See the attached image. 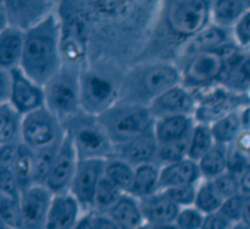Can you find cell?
<instances>
[{
	"instance_id": "f1b7e54d",
	"label": "cell",
	"mask_w": 250,
	"mask_h": 229,
	"mask_svg": "<svg viewBox=\"0 0 250 229\" xmlns=\"http://www.w3.org/2000/svg\"><path fill=\"white\" fill-rule=\"evenodd\" d=\"M21 190H26L28 187L35 184L34 175H35V152L28 148L26 145L21 143L16 158L10 167Z\"/></svg>"
},
{
	"instance_id": "603a6c76",
	"label": "cell",
	"mask_w": 250,
	"mask_h": 229,
	"mask_svg": "<svg viewBox=\"0 0 250 229\" xmlns=\"http://www.w3.org/2000/svg\"><path fill=\"white\" fill-rule=\"evenodd\" d=\"M202 181L199 164L190 158L161 167V190L199 184Z\"/></svg>"
},
{
	"instance_id": "f35d334b",
	"label": "cell",
	"mask_w": 250,
	"mask_h": 229,
	"mask_svg": "<svg viewBox=\"0 0 250 229\" xmlns=\"http://www.w3.org/2000/svg\"><path fill=\"white\" fill-rule=\"evenodd\" d=\"M198 186L199 184L180 186V187H173V189H167L163 191H166L168 194V197L182 209V208H188V206H195Z\"/></svg>"
},
{
	"instance_id": "ffe728a7",
	"label": "cell",
	"mask_w": 250,
	"mask_h": 229,
	"mask_svg": "<svg viewBox=\"0 0 250 229\" xmlns=\"http://www.w3.org/2000/svg\"><path fill=\"white\" fill-rule=\"evenodd\" d=\"M141 208L145 218V224L151 227L173 224L176 222L177 215L180 212V208L163 190L149 197L141 199Z\"/></svg>"
},
{
	"instance_id": "bcb514c9",
	"label": "cell",
	"mask_w": 250,
	"mask_h": 229,
	"mask_svg": "<svg viewBox=\"0 0 250 229\" xmlns=\"http://www.w3.org/2000/svg\"><path fill=\"white\" fill-rule=\"evenodd\" d=\"M239 183H240V193L243 196H250V165H248L239 174Z\"/></svg>"
},
{
	"instance_id": "4dcf8cb0",
	"label": "cell",
	"mask_w": 250,
	"mask_h": 229,
	"mask_svg": "<svg viewBox=\"0 0 250 229\" xmlns=\"http://www.w3.org/2000/svg\"><path fill=\"white\" fill-rule=\"evenodd\" d=\"M215 145L211 124L196 121L188 140V158L199 162Z\"/></svg>"
},
{
	"instance_id": "c3c4849f",
	"label": "cell",
	"mask_w": 250,
	"mask_h": 229,
	"mask_svg": "<svg viewBox=\"0 0 250 229\" xmlns=\"http://www.w3.org/2000/svg\"><path fill=\"white\" fill-rule=\"evenodd\" d=\"M240 224L250 229V196H245L243 212H242V222Z\"/></svg>"
},
{
	"instance_id": "4316f807",
	"label": "cell",
	"mask_w": 250,
	"mask_h": 229,
	"mask_svg": "<svg viewBox=\"0 0 250 229\" xmlns=\"http://www.w3.org/2000/svg\"><path fill=\"white\" fill-rule=\"evenodd\" d=\"M249 7L248 0H211V20L231 31Z\"/></svg>"
},
{
	"instance_id": "60d3db41",
	"label": "cell",
	"mask_w": 250,
	"mask_h": 229,
	"mask_svg": "<svg viewBox=\"0 0 250 229\" xmlns=\"http://www.w3.org/2000/svg\"><path fill=\"white\" fill-rule=\"evenodd\" d=\"M214 183V186L217 187V190L221 193V196L227 200L230 197H234L240 193V183H239V175L227 171L223 175L217 177L215 180H211Z\"/></svg>"
},
{
	"instance_id": "d6a6232c",
	"label": "cell",
	"mask_w": 250,
	"mask_h": 229,
	"mask_svg": "<svg viewBox=\"0 0 250 229\" xmlns=\"http://www.w3.org/2000/svg\"><path fill=\"white\" fill-rule=\"evenodd\" d=\"M104 175L110 181H113L122 191L129 193L132 183H133V177H135V167L129 164L127 161L113 155L105 159Z\"/></svg>"
},
{
	"instance_id": "83f0119b",
	"label": "cell",
	"mask_w": 250,
	"mask_h": 229,
	"mask_svg": "<svg viewBox=\"0 0 250 229\" xmlns=\"http://www.w3.org/2000/svg\"><path fill=\"white\" fill-rule=\"evenodd\" d=\"M211 129L217 145L231 146L236 142L237 136L245 130L240 108L215 120L211 124Z\"/></svg>"
},
{
	"instance_id": "7dc6e473",
	"label": "cell",
	"mask_w": 250,
	"mask_h": 229,
	"mask_svg": "<svg viewBox=\"0 0 250 229\" xmlns=\"http://www.w3.org/2000/svg\"><path fill=\"white\" fill-rule=\"evenodd\" d=\"M92 218H94V212H85L81 221L78 222V225L73 229H92Z\"/></svg>"
},
{
	"instance_id": "52a82bcc",
	"label": "cell",
	"mask_w": 250,
	"mask_h": 229,
	"mask_svg": "<svg viewBox=\"0 0 250 229\" xmlns=\"http://www.w3.org/2000/svg\"><path fill=\"white\" fill-rule=\"evenodd\" d=\"M164 20L174 37L188 41L212 23L211 0H167Z\"/></svg>"
},
{
	"instance_id": "74e56055",
	"label": "cell",
	"mask_w": 250,
	"mask_h": 229,
	"mask_svg": "<svg viewBox=\"0 0 250 229\" xmlns=\"http://www.w3.org/2000/svg\"><path fill=\"white\" fill-rule=\"evenodd\" d=\"M188 140L158 145L155 162L160 167H163V165L173 164V162H177V161H182V159L188 158Z\"/></svg>"
},
{
	"instance_id": "8d00e7d4",
	"label": "cell",
	"mask_w": 250,
	"mask_h": 229,
	"mask_svg": "<svg viewBox=\"0 0 250 229\" xmlns=\"http://www.w3.org/2000/svg\"><path fill=\"white\" fill-rule=\"evenodd\" d=\"M59 145L47 148V149H41V151H34L35 152V175H34L35 184L45 186L48 175H50V171H51V167H53L56 152L59 149Z\"/></svg>"
},
{
	"instance_id": "5bb4252c",
	"label": "cell",
	"mask_w": 250,
	"mask_h": 229,
	"mask_svg": "<svg viewBox=\"0 0 250 229\" xmlns=\"http://www.w3.org/2000/svg\"><path fill=\"white\" fill-rule=\"evenodd\" d=\"M79 164V155L76 152V148L70 139V136L66 132V136L63 137L62 143L59 145V149L56 152L53 167L48 175V180L45 186L54 193H66L70 190L75 172L78 170Z\"/></svg>"
},
{
	"instance_id": "f907efd6",
	"label": "cell",
	"mask_w": 250,
	"mask_h": 229,
	"mask_svg": "<svg viewBox=\"0 0 250 229\" xmlns=\"http://www.w3.org/2000/svg\"><path fill=\"white\" fill-rule=\"evenodd\" d=\"M136 229H151V227H149L148 224H144L142 227H139V228H136Z\"/></svg>"
},
{
	"instance_id": "d590c367",
	"label": "cell",
	"mask_w": 250,
	"mask_h": 229,
	"mask_svg": "<svg viewBox=\"0 0 250 229\" xmlns=\"http://www.w3.org/2000/svg\"><path fill=\"white\" fill-rule=\"evenodd\" d=\"M21 197L22 194L0 193V215L4 227L21 228Z\"/></svg>"
},
{
	"instance_id": "484cf974",
	"label": "cell",
	"mask_w": 250,
	"mask_h": 229,
	"mask_svg": "<svg viewBox=\"0 0 250 229\" xmlns=\"http://www.w3.org/2000/svg\"><path fill=\"white\" fill-rule=\"evenodd\" d=\"M161 190V167L157 162H148L135 167V177L129 194L136 199L149 197Z\"/></svg>"
},
{
	"instance_id": "cb8c5ba5",
	"label": "cell",
	"mask_w": 250,
	"mask_h": 229,
	"mask_svg": "<svg viewBox=\"0 0 250 229\" xmlns=\"http://www.w3.org/2000/svg\"><path fill=\"white\" fill-rule=\"evenodd\" d=\"M221 85L230 91L246 95L250 92V54H240L234 51L227 63Z\"/></svg>"
},
{
	"instance_id": "7bdbcfd3",
	"label": "cell",
	"mask_w": 250,
	"mask_h": 229,
	"mask_svg": "<svg viewBox=\"0 0 250 229\" xmlns=\"http://www.w3.org/2000/svg\"><path fill=\"white\" fill-rule=\"evenodd\" d=\"M243 203H245V196L237 194L234 197H230L224 202L223 208L220 212L234 225H239L242 222V212H243Z\"/></svg>"
},
{
	"instance_id": "ac0fdd59",
	"label": "cell",
	"mask_w": 250,
	"mask_h": 229,
	"mask_svg": "<svg viewBox=\"0 0 250 229\" xmlns=\"http://www.w3.org/2000/svg\"><path fill=\"white\" fill-rule=\"evenodd\" d=\"M234 44L233 34L230 29L218 26L215 23L208 25L198 35L188 39L185 44V58L202 51L223 50Z\"/></svg>"
},
{
	"instance_id": "5b68a950",
	"label": "cell",
	"mask_w": 250,
	"mask_h": 229,
	"mask_svg": "<svg viewBox=\"0 0 250 229\" xmlns=\"http://www.w3.org/2000/svg\"><path fill=\"white\" fill-rule=\"evenodd\" d=\"M64 126L79 159H107L114 155V145L95 115L81 111Z\"/></svg>"
},
{
	"instance_id": "3957f363",
	"label": "cell",
	"mask_w": 250,
	"mask_h": 229,
	"mask_svg": "<svg viewBox=\"0 0 250 229\" xmlns=\"http://www.w3.org/2000/svg\"><path fill=\"white\" fill-rule=\"evenodd\" d=\"M97 118L114 145V149L151 132L155 123L149 107L126 101H117Z\"/></svg>"
},
{
	"instance_id": "d4e9b609",
	"label": "cell",
	"mask_w": 250,
	"mask_h": 229,
	"mask_svg": "<svg viewBox=\"0 0 250 229\" xmlns=\"http://www.w3.org/2000/svg\"><path fill=\"white\" fill-rule=\"evenodd\" d=\"M105 215L120 229H136L145 224L141 200L129 193H125Z\"/></svg>"
},
{
	"instance_id": "8fae6325",
	"label": "cell",
	"mask_w": 250,
	"mask_h": 229,
	"mask_svg": "<svg viewBox=\"0 0 250 229\" xmlns=\"http://www.w3.org/2000/svg\"><path fill=\"white\" fill-rule=\"evenodd\" d=\"M196 96L198 107L195 111V118L198 123L212 124L223 115L233 113L245 105L242 101V98H245L243 95L230 91L221 83L196 92Z\"/></svg>"
},
{
	"instance_id": "8992f818",
	"label": "cell",
	"mask_w": 250,
	"mask_h": 229,
	"mask_svg": "<svg viewBox=\"0 0 250 229\" xmlns=\"http://www.w3.org/2000/svg\"><path fill=\"white\" fill-rule=\"evenodd\" d=\"M233 53L234 50L230 45L223 50L202 51L186 57L180 66L182 83L193 92L221 83L229 58Z\"/></svg>"
},
{
	"instance_id": "9a60e30c",
	"label": "cell",
	"mask_w": 250,
	"mask_h": 229,
	"mask_svg": "<svg viewBox=\"0 0 250 229\" xmlns=\"http://www.w3.org/2000/svg\"><path fill=\"white\" fill-rule=\"evenodd\" d=\"M148 107L155 118L166 115H195L198 96L196 92L179 83L158 95Z\"/></svg>"
},
{
	"instance_id": "7a4b0ae2",
	"label": "cell",
	"mask_w": 250,
	"mask_h": 229,
	"mask_svg": "<svg viewBox=\"0 0 250 229\" xmlns=\"http://www.w3.org/2000/svg\"><path fill=\"white\" fill-rule=\"evenodd\" d=\"M182 83V70L168 61L142 63L132 67L120 80L119 101L149 105L158 95Z\"/></svg>"
},
{
	"instance_id": "ee69618b",
	"label": "cell",
	"mask_w": 250,
	"mask_h": 229,
	"mask_svg": "<svg viewBox=\"0 0 250 229\" xmlns=\"http://www.w3.org/2000/svg\"><path fill=\"white\" fill-rule=\"evenodd\" d=\"M236 227L234 224H231L220 210L205 215V221H204V227L202 229H233Z\"/></svg>"
},
{
	"instance_id": "ba28073f",
	"label": "cell",
	"mask_w": 250,
	"mask_h": 229,
	"mask_svg": "<svg viewBox=\"0 0 250 229\" xmlns=\"http://www.w3.org/2000/svg\"><path fill=\"white\" fill-rule=\"evenodd\" d=\"M66 136L64 121L47 107L23 115L21 142L32 151L57 146Z\"/></svg>"
},
{
	"instance_id": "2e32d148",
	"label": "cell",
	"mask_w": 250,
	"mask_h": 229,
	"mask_svg": "<svg viewBox=\"0 0 250 229\" xmlns=\"http://www.w3.org/2000/svg\"><path fill=\"white\" fill-rule=\"evenodd\" d=\"M1 4L3 25H13L25 31L51 13V0H1Z\"/></svg>"
},
{
	"instance_id": "681fc988",
	"label": "cell",
	"mask_w": 250,
	"mask_h": 229,
	"mask_svg": "<svg viewBox=\"0 0 250 229\" xmlns=\"http://www.w3.org/2000/svg\"><path fill=\"white\" fill-rule=\"evenodd\" d=\"M151 227V225H149ZM151 229H180L177 225H176V222H173V224H166V225H155V227H151Z\"/></svg>"
},
{
	"instance_id": "816d5d0a",
	"label": "cell",
	"mask_w": 250,
	"mask_h": 229,
	"mask_svg": "<svg viewBox=\"0 0 250 229\" xmlns=\"http://www.w3.org/2000/svg\"><path fill=\"white\" fill-rule=\"evenodd\" d=\"M3 229H15V228H9V227H4V225H3Z\"/></svg>"
},
{
	"instance_id": "f6af8a7d",
	"label": "cell",
	"mask_w": 250,
	"mask_h": 229,
	"mask_svg": "<svg viewBox=\"0 0 250 229\" xmlns=\"http://www.w3.org/2000/svg\"><path fill=\"white\" fill-rule=\"evenodd\" d=\"M92 229H120L105 213H95L92 218Z\"/></svg>"
},
{
	"instance_id": "e575fe53",
	"label": "cell",
	"mask_w": 250,
	"mask_h": 229,
	"mask_svg": "<svg viewBox=\"0 0 250 229\" xmlns=\"http://www.w3.org/2000/svg\"><path fill=\"white\" fill-rule=\"evenodd\" d=\"M125 194V191H122L113 181H110L105 175L101 178L97 193H95V199H94V206H92V212L95 213H107L116 203L117 200Z\"/></svg>"
},
{
	"instance_id": "30bf717a",
	"label": "cell",
	"mask_w": 250,
	"mask_h": 229,
	"mask_svg": "<svg viewBox=\"0 0 250 229\" xmlns=\"http://www.w3.org/2000/svg\"><path fill=\"white\" fill-rule=\"evenodd\" d=\"M120 98V83L116 85L110 77L100 72H81V107L82 111L98 117Z\"/></svg>"
},
{
	"instance_id": "e0dca14e",
	"label": "cell",
	"mask_w": 250,
	"mask_h": 229,
	"mask_svg": "<svg viewBox=\"0 0 250 229\" xmlns=\"http://www.w3.org/2000/svg\"><path fill=\"white\" fill-rule=\"evenodd\" d=\"M83 213V208L70 191L54 194L50 205L45 229H73Z\"/></svg>"
},
{
	"instance_id": "1f68e13d",
	"label": "cell",
	"mask_w": 250,
	"mask_h": 229,
	"mask_svg": "<svg viewBox=\"0 0 250 229\" xmlns=\"http://www.w3.org/2000/svg\"><path fill=\"white\" fill-rule=\"evenodd\" d=\"M229 148L215 145L198 164L202 180H215L229 171Z\"/></svg>"
},
{
	"instance_id": "277c9868",
	"label": "cell",
	"mask_w": 250,
	"mask_h": 229,
	"mask_svg": "<svg viewBox=\"0 0 250 229\" xmlns=\"http://www.w3.org/2000/svg\"><path fill=\"white\" fill-rule=\"evenodd\" d=\"M81 69L63 64L45 85V107L64 123L82 111L81 107Z\"/></svg>"
},
{
	"instance_id": "44dd1931",
	"label": "cell",
	"mask_w": 250,
	"mask_h": 229,
	"mask_svg": "<svg viewBox=\"0 0 250 229\" xmlns=\"http://www.w3.org/2000/svg\"><path fill=\"white\" fill-rule=\"evenodd\" d=\"M158 151V142L155 139L154 132L144 133L132 140H129L125 145H120L114 149V155L127 161L133 167L148 164V162H155Z\"/></svg>"
},
{
	"instance_id": "ab89813d",
	"label": "cell",
	"mask_w": 250,
	"mask_h": 229,
	"mask_svg": "<svg viewBox=\"0 0 250 229\" xmlns=\"http://www.w3.org/2000/svg\"><path fill=\"white\" fill-rule=\"evenodd\" d=\"M204 221L205 215L196 206H188L180 209L176 225L180 229H202Z\"/></svg>"
},
{
	"instance_id": "7402d4cb",
	"label": "cell",
	"mask_w": 250,
	"mask_h": 229,
	"mask_svg": "<svg viewBox=\"0 0 250 229\" xmlns=\"http://www.w3.org/2000/svg\"><path fill=\"white\" fill-rule=\"evenodd\" d=\"M25 45V29L3 25L0 32V66L1 70H13L21 66Z\"/></svg>"
},
{
	"instance_id": "d6986e66",
	"label": "cell",
	"mask_w": 250,
	"mask_h": 229,
	"mask_svg": "<svg viewBox=\"0 0 250 229\" xmlns=\"http://www.w3.org/2000/svg\"><path fill=\"white\" fill-rule=\"evenodd\" d=\"M195 124V115H166L155 118L152 132L158 145H166L188 140Z\"/></svg>"
},
{
	"instance_id": "9c48e42d",
	"label": "cell",
	"mask_w": 250,
	"mask_h": 229,
	"mask_svg": "<svg viewBox=\"0 0 250 229\" xmlns=\"http://www.w3.org/2000/svg\"><path fill=\"white\" fill-rule=\"evenodd\" d=\"M3 99L9 102L19 114L26 115L45 107L44 86L32 80L19 67L13 70H1Z\"/></svg>"
},
{
	"instance_id": "7c38bea8",
	"label": "cell",
	"mask_w": 250,
	"mask_h": 229,
	"mask_svg": "<svg viewBox=\"0 0 250 229\" xmlns=\"http://www.w3.org/2000/svg\"><path fill=\"white\" fill-rule=\"evenodd\" d=\"M54 193L42 184H34L22 191L21 228L45 229L47 216Z\"/></svg>"
},
{
	"instance_id": "4fadbf2b",
	"label": "cell",
	"mask_w": 250,
	"mask_h": 229,
	"mask_svg": "<svg viewBox=\"0 0 250 229\" xmlns=\"http://www.w3.org/2000/svg\"><path fill=\"white\" fill-rule=\"evenodd\" d=\"M105 171V159H79L70 193L78 199L85 212H92L95 193Z\"/></svg>"
},
{
	"instance_id": "836d02e7",
	"label": "cell",
	"mask_w": 250,
	"mask_h": 229,
	"mask_svg": "<svg viewBox=\"0 0 250 229\" xmlns=\"http://www.w3.org/2000/svg\"><path fill=\"white\" fill-rule=\"evenodd\" d=\"M224 202H226V199L221 196V193L217 190V187L214 186V183L211 180H202L199 183L195 206L204 215L218 212L223 208Z\"/></svg>"
},
{
	"instance_id": "6da1fadb",
	"label": "cell",
	"mask_w": 250,
	"mask_h": 229,
	"mask_svg": "<svg viewBox=\"0 0 250 229\" xmlns=\"http://www.w3.org/2000/svg\"><path fill=\"white\" fill-rule=\"evenodd\" d=\"M62 25L51 12L25 31L19 69L40 85H45L63 67Z\"/></svg>"
},
{
	"instance_id": "f546056e",
	"label": "cell",
	"mask_w": 250,
	"mask_h": 229,
	"mask_svg": "<svg viewBox=\"0 0 250 229\" xmlns=\"http://www.w3.org/2000/svg\"><path fill=\"white\" fill-rule=\"evenodd\" d=\"M22 120L23 115L19 114L9 102L0 104V145L22 143Z\"/></svg>"
},
{
	"instance_id": "b9f144b4",
	"label": "cell",
	"mask_w": 250,
	"mask_h": 229,
	"mask_svg": "<svg viewBox=\"0 0 250 229\" xmlns=\"http://www.w3.org/2000/svg\"><path fill=\"white\" fill-rule=\"evenodd\" d=\"M234 44L240 48H250V7L231 29Z\"/></svg>"
}]
</instances>
